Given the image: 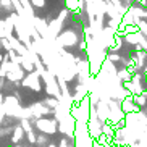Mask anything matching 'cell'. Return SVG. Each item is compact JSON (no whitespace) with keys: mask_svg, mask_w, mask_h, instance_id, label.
<instances>
[{"mask_svg":"<svg viewBox=\"0 0 147 147\" xmlns=\"http://www.w3.org/2000/svg\"><path fill=\"white\" fill-rule=\"evenodd\" d=\"M32 3H34L36 7H42V5H44V0H32Z\"/></svg>","mask_w":147,"mask_h":147,"instance_id":"5","label":"cell"},{"mask_svg":"<svg viewBox=\"0 0 147 147\" xmlns=\"http://www.w3.org/2000/svg\"><path fill=\"white\" fill-rule=\"evenodd\" d=\"M37 126H39L40 129L47 131V133H52V131H55V128H53V126H52V121H47V120H44V121H39V123H37Z\"/></svg>","mask_w":147,"mask_h":147,"instance_id":"2","label":"cell"},{"mask_svg":"<svg viewBox=\"0 0 147 147\" xmlns=\"http://www.w3.org/2000/svg\"><path fill=\"white\" fill-rule=\"evenodd\" d=\"M49 147H55V146H49Z\"/></svg>","mask_w":147,"mask_h":147,"instance_id":"6","label":"cell"},{"mask_svg":"<svg viewBox=\"0 0 147 147\" xmlns=\"http://www.w3.org/2000/svg\"><path fill=\"white\" fill-rule=\"evenodd\" d=\"M131 100H133L131 97H128L126 100H123V110H125V112H138L139 107L138 105H134V104L131 105Z\"/></svg>","mask_w":147,"mask_h":147,"instance_id":"1","label":"cell"},{"mask_svg":"<svg viewBox=\"0 0 147 147\" xmlns=\"http://www.w3.org/2000/svg\"><path fill=\"white\" fill-rule=\"evenodd\" d=\"M21 133H23V131L20 129V128H18V129H16V133H15V136H13V141H18V139L21 138Z\"/></svg>","mask_w":147,"mask_h":147,"instance_id":"3","label":"cell"},{"mask_svg":"<svg viewBox=\"0 0 147 147\" xmlns=\"http://www.w3.org/2000/svg\"><path fill=\"white\" fill-rule=\"evenodd\" d=\"M118 76H120V78H123V79H128V71H120V73H118Z\"/></svg>","mask_w":147,"mask_h":147,"instance_id":"4","label":"cell"}]
</instances>
